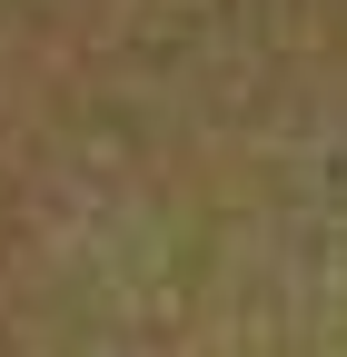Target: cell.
Returning a JSON list of instances; mask_svg holds the SVG:
<instances>
[{"mask_svg": "<svg viewBox=\"0 0 347 357\" xmlns=\"http://www.w3.org/2000/svg\"><path fill=\"white\" fill-rule=\"evenodd\" d=\"M0 357H347V0H0Z\"/></svg>", "mask_w": 347, "mask_h": 357, "instance_id": "obj_1", "label": "cell"}]
</instances>
